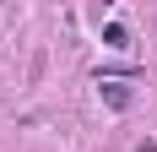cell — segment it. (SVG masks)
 Wrapping results in <instances>:
<instances>
[{"label":"cell","instance_id":"cell-2","mask_svg":"<svg viewBox=\"0 0 157 152\" xmlns=\"http://www.w3.org/2000/svg\"><path fill=\"white\" fill-rule=\"evenodd\" d=\"M103 44L109 49H130V33L119 27V22H109V27H103Z\"/></svg>","mask_w":157,"mask_h":152},{"label":"cell","instance_id":"cell-1","mask_svg":"<svg viewBox=\"0 0 157 152\" xmlns=\"http://www.w3.org/2000/svg\"><path fill=\"white\" fill-rule=\"evenodd\" d=\"M103 98H109V109H125V103H130V87L114 82V76H103Z\"/></svg>","mask_w":157,"mask_h":152}]
</instances>
